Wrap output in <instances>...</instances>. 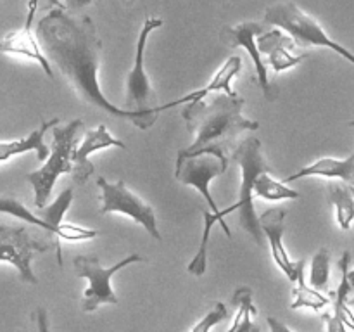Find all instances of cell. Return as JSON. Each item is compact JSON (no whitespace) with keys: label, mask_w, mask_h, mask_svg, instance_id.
I'll use <instances>...</instances> for the list:
<instances>
[{"label":"cell","mask_w":354,"mask_h":332,"mask_svg":"<svg viewBox=\"0 0 354 332\" xmlns=\"http://www.w3.org/2000/svg\"><path fill=\"white\" fill-rule=\"evenodd\" d=\"M37 38L48 61L54 62L80 100L111 116L130 120L140 130L152 128L161 113L159 107L121 109L100 90L102 44L90 17L73 16L62 7H55L38 21Z\"/></svg>","instance_id":"1"},{"label":"cell","mask_w":354,"mask_h":332,"mask_svg":"<svg viewBox=\"0 0 354 332\" xmlns=\"http://www.w3.org/2000/svg\"><path fill=\"white\" fill-rule=\"evenodd\" d=\"M245 100L235 95H218L206 104L204 100L189 102L182 111L187 130L196 135V140L183 149V152H196L201 149L214 147L228 152L244 131H256L259 123L242 116Z\"/></svg>","instance_id":"2"},{"label":"cell","mask_w":354,"mask_h":332,"mask_svg":"<svg viewBox=\"0 0 354 332\" xmlns=\"http://www.w3.org/2000/svg\"><path fill=\"white\" fill-rule=\"evenodd\" d=\"M83 130L85 124L82 120H73L66 127H54L52 130V149L45 165L26 175V180L35 190L37 210L47 206L59 176L73 172V154L80 144V133Z\"/></svg>","instance_id":"3"},{"label":"cell","mask_w":354,"mask_h":332,"mask_svg":"<svg viewBox=\"0 0 354 332\" xmlns=\"http://www.w3.org/2000/svg\"><path fill=\"white\" fill-rule=\"evenodd\" d=\"M235 165L241 168V187H239V201L235 208L239 211L241 227L254 239L258 246H265L266 237L263 234L259 214L254 210V180L261 172L268 169L263 156V147L259 138L249 137L242 140L232 152Z\"/></svg>","instance_id":"4"},{"label":"cell","mask_w":354,"mask_h":332,"mask_svg":"<svg viewBox=\"0 0 354 332\" xmlns=\"http://www.w3.org/2000/svg\"><path fill=\"white\" fill-rule=\"evenodd\" d=\"M265 23L270 26H275L289 33L294 38L297 47H325L334 50L346 61L354 64V54L351 50L341 45L339 42H334L324 28L317 23L311 16H308L303 9L297 7V3L290 2H279L273 3L266 9Z\"/></svg>","instance_id":"5"},{"label":"cell","mask_w":354,"mask_h":332,"mask_svg":"<svg viewBox=\"0 0 354 332\" xmlns=\"http://www.w3.org/2000/svg\"><path fill=\"white\" fill-rule=\"evenodd\" d=\"M228 168V152L221 149L206 147L196 152L180 151L176 156L175 176L178 182L194 187L199 190L201 196L206 199L207 206L213 213H221L216 201L213 199L209 190V183L216 176H221Z\"/></svg>","instance_id":"6"},{"label":"cell","mask_w":354,"mask_h":332,"mask_svg":"<svg viewBox=\"0 0 354 332\" xmlns=\"http://www.w3.org/2000/svg\"><path fill=\"white\" fill-rule=\"evenodd\" d=\"M145 261L144 256L140 255H128L127 258H123L121 261H118L116 265L109 266V268H104L100 265L99 258L97 256H76L75 258V270L80 277H85L88 280V287H86L85 294H83L82 299V311L85 313H92L95 311L100 304H118L116 293L113 289V279L114 273H118L120 270L127 268L128 265H133V263H142Z\"/></svg>","instance_id":"7"},{"label":"cell","mask_w":354,"mask_h":332,"mask_svg":"<svg viewBox=\"0 0 354 332\" xmlns=\"http://www.w3.org/2000/svg\"><path fill=\"white\" fill-rule=\"evenodd\" d=\"M97 185L100 189V201H102L100 213L127 214V216L133 218L137 223H140L151 237H154L156 241H161L162 237L158 228V221H156L154 208L145 203L138 194H135L127 182H123V180L109 182V180L100 176V178H97Z\"/></svg>","instance_id":"8"},{"label":"cell","mask_w":354,"mask_h":332,"mask_svg":"<svg viewBox=\"0 0 354 332\" xmlns=\"http://www.w3.org/2000/svg\"><path fill=\"white\" fill-rule=\"evenodd\" d=\"M50 248L48 242L40 241L26 227H10L0 223V261L10 263L19 272L21 280L38 284L31 261L35 255L45 252Z\"/></svg>","instance_id":"9"},{"label":"cell","mask_w":354,"mask_h":332,"mask_svg":"<svg viewBox=\"0 0 354 332\" xmlns=\"http://www.w3.org/2000/svg\"><path fill=\"white\" fill-rule=\"evenodd\" d=\"M162 26V19L159 17H147L142 28L137 40V50H135L133 68L130 69L127 76V109H149L152 107V100L156 99V93L152 90L151 80L145 71V47H147L149 35L152 30Z\"/></svg>","instance_id":"10"},{"label":"cell","mask_w":354,"mask_h":332,"mask_svg":"<svg viewBox=\"0 0 354 332\" xmlns=\"http://www.w3.org/2000/svg\"><path fill=\"white\" fill-rule=\"evenodd\" d=\"M286 210H266L259 214V223H261L263 234H265L266 241H268L270 249H272V256L275 265L282 270L287 275L290 282H296L301 272H304L306 263L304 259L299 261H292L287 252L286 246H283V234H286Z\"/></svg>","instance_id":"11"},{"label":"cell","mask_w":354,"mask_h":332,"mask_svg":"<svg viewBox=\"0 0 354 332\" xmlns=\"http://www.w3.org/2000/svg\"><path fill=\"white\" fill-rule=\"evenodd\" d=\"M266 28L263 24L254 23V21H245V23L237 24V26H228L225 28L223 38L228 42L230 47H244L248 50V54L251 55L252 62H254L256 73H258V82L261 86L263 93L268 100L277 99V90L273 89V85L270 83L268 78V69L266 64L261 59V50L258 47V35H261Z\"/></svg>","instance_id":"12"},{"label":"cell","mask_w":354,"mask_h":332,"mask_svg":"<svg viewBox=\"0 0 354 332\" xmlns=\"http://www.w3.org/2000/svg\"><path fill=\"white\" fill-rule=\"evenodd\" d=\"M107 147H121L127 149V145L121 140L114 138L106 128V124H99L93 130H86L83 135V140L76 145L75 154H73V172L71 176L76 183H86V180L95 173V166L90 161L88 156L95 151Z\"/></svg>","instance_id":"13"},{"label":"cell","mask_w":354,"mask_h":332,"mask_svg":"<svg viewBox=\"0 0 354 332\" xmlns=\"http://www.w3.org/2000/svg\"><path fill=\"white\" fill-rule=\"evenodd\" d=\"M35 9H37V0H31L30 10H28L26 24H24L21 30L7 33L6 37L0 40V52H3V54L24 55V57L28 59H33L35 62H38V64L41 66L45 75L52 78V76H54V71H52V62L48 61V57L45 55L38 38L31 33V21H33Z\"/></svg>","instance_id":"14"},{"label":"cell","mask_w":354,"mask_h":332,"mask_svg":"<svg viewBox=\"0 0 354 332\" xmlns=\"http://www.w3.org/2000/svg\"><path fill=\"white\" fill-rule=\"evenodd\" d=\"M256 42L261 54L268 55V62L275 73L294 68L308 57V55L294 54L292 48L296 47V42L289 33H283L280 28L265 30L261 35H258Z\"/></svg>","instance_id":"15"},{"label":"cell","mask_w":354,"mask_h":332,"mask_svg":"<svg viewBox=\"0 0 354 332\" xmlns=\"http://www.w3.org/2000/svg\"><path fill=\"white\" fill-rule=\"evenodd\" d=\"M241 68H242V59L239 57V55H230V57L223 62V66L218 69L216 75L213 76V80H211L206 86L187 93V95H183L182 99H176V100H171V102H168V104H162V106H158L159 111L171 109V107L182 106V104L204 100L206 97H209V93H213V92H225L227 95H232V97L239 95L235 90H232V80H234L235 76L241 73Z\"/></svg>","instance_id":"16"},{"label":"cell","mask_w":354,"mask_h":332,"mask_svg":"<svg viewBox=\"0 0 354 332\" xmlns=\"http://www.w3.org/2000/svg\"><path fill=\"white\" fill-rule=\"evenodd\" d=\"M306 176H324V178H339L348 185L354 187V152L346 159L335 158H320L318 161L304 166L299 172L292 173L283 180V183L294 182V180L306 178Z\"/></svg>","instance_id":"17"},{"label":"cell","mask_w":354,"mask_h":332,"mask_svg":"<svg viewBox=\"0 0 354 332\" xmlns=\"http://www.w3.org/2000/svg\"><path fill=\"white\" fill-rule=\"evenodd\" d=\"M59 118H54V120L44 121L40 124V128L31 131L28 137L24 138H17V140H10V142H0V163L2 161H9L12 156L17 154H24V152L35 151L37 152V159L38 161H45L50 154V149L45 145L44 137L47 133V130L54 128L55 124H59Z\"/></svg>","instance_id":"18"},{"label":"cell","mask_w":354,"mask_h":332,"mask_svg":"<svg viewBox=\"0 0 354 332\" xmlns=\"http://www.w3.org/2000/svg\"><path fill=\"white\" fill-rule=\"evenodd\" d=\"M234 211H237L235 204H232L230 208H225V210H221V213H213V211H207L206 208H201V213H203V216H204V232H203V237H201L199 249H197L196 256H194L192 261H190L189 266H187V270H189L192 275L203 277L204 273H206L207 244H209V235H211V230H213L214 225L220 223L221 228L225 230V234H227V237L232 239V232H230V228H228L227 221H225V216L230 213H234Z\"/></svg>","instance_id":"19"},{"label":"cell","mask_w":354,"mask_h":332,"mask_svg":"<svg viewBox=\"0 0 354 332\" xmlns=\"http://www.w3.org/2000/svg\"><path fill=\"white\" fill-rule=\"evenodd\" d=\"M73 201V189H64L57 197L54 199V203L47 204L44 208H38L37 214L41 216V220L47 223L48 234L54 235V248H55V256H57V265L62 266V251H61V242H59V235H61V225L64 223L62 218H64L66 211L71 206Z\"/></svg>","instance_id":"20"},{"label":"cell","mask_w":354,"mask_h":332,"mask_svg":"<svg viewBox=\"0 0 354 332\" xmlns=\"http://www.w3.org/2000/svg\"><path fill=\"white\" fill-rule=\"evenodd\" d=\"M232 304L237 308L234 322L227 332H261L254 317L258 315V308L252 303V289L251 287H239L232 296Z\"/></svg>","instance_id":"21"},{"label":"cell","mask_w":354,"mask_h":332,"mask_svg":"<svg viewBox=\"0 0 354 332\" xmlns=\"http://www.w3.org/2000/svg\"><path fill=\"white\" fill-rule=\"evenodd\" d=\"M349 261H351V255L349 251H346L342 255L341 261H339V268H341V284H339L337 290H335L332 296H334V313L348 325L351 331H354V311L348 304L349 293H351L353 286L349 282Z\"/></svg>","instance_id":"22"},{"label":"cell","mask_w":354,"mask_h":332,"mask_svg":"<svg viewBox=\"0 0 354 332\" xmlns=\"http://www.w3.org/2000/svg\"><path fill=\"white\" fill-rule=\"evenodd\" d=\"M328 203L335 208L339 227L342 230H349L354 221V194L351 187L342 185V183H330Z\"/></svg>","instance_id":"23"},{"label":"cell","mask_w":354,"mask_h":332,"mask_svg":"<svg viewBox=\"0 0 354 332\" xmlns=\"http://www.w3.org/2000/svg\"><path fill=\"white\" fill-rule=\"evenodd\" d=\"M254 196L261 197L265 201H287L297 199L299 192L290 189L287 183L275 180L270 175L268 169H265L254 180Z\"/></svg>","instance_id":"24"},{"label":"cell","mask_w":354,"mask_h":332,"mask_svg":"<svg viewBox=\"0 0 354 332\" xmlns=\"http://www.w3.org/2000/svg\"><path fill=\"white\" fill-rule=\"evenodd\" d=\"M294 284H296V286H294L292 304H290V308H292V310H299V308H310V310L318 311L330 303V299H328L327 296H324L320 290L315 289V287H311V286H308L306 279H304V272L299 273V277H297V280Z\"/></svg>","instance_id":"25"},{"label":"cell","mask_w":354,"mask_h":332,"mask_svg":"<svg viewBox=\"0 0 354 332\" xmlns=\"http://www.w3.org/2000/svg\"><path fill=\"white\" fill-rule=\"evenodd\" d=\"M0 213H6L14 218H19V220L28 221V223L31 225H37V227H40L41 230L48 232L47 223L41 220V216H38L37 213L28 210V208L14 196H0Z\"/></svg>","instance_id":"26"},{"label":"cell","mask_w":354,"mask_h":332,"mask_svg":"<svg viewBox=\"0 0 354 332\" xmlns=\"http://www.w3.org/2000/svg\"><path fill=\"white\" fill-rule=\"evenodd\" d=\"M328 280H330V251L322 248L311 261L310 284L315 289L325 290L328 287Z\"/></svg>","instance_id":"27"},{"label":"cell","mask_w":354,"mask_h":332,"mask_svg":"<svg viewBox=\"0 0 354 332\" xmlns=\"http://www.w3.org/2000/svg\"><path fill=\"white\" fill-rule=\"evenodd\" d=\"M227 315H228L227 306L218 301V303H214L213 306H211V310L207 311V313L204 315V317L201 318L196 325H194L192 331L190 332H209L214 325H218L220 322H223L225 318H227Z\"/></svg>","instance_id":"28"},{"label":"cell","mask_w":354,"mask_h":332,"mask_svg":"<svg viewBox=\"0 0 354 332\" xmlns=\"http://www.w3.org/2000/svg\"><path fill=\"white\" fill-rule=\"evenodd\" d=\"M324 322L327 325V332H348V325L335 313H325Z\"/></svg>","instance_id":"29"},{"label":"cell","mask_w":354,"mask_h":332,"mask_svg":"<svg viewBox=\"0 0 354 332\" xmlns=\"http://www.w3.org/2000/svg\"><path fill=\"white\" fill-rule=\"evenodd\" d=\"M35 320H37V332H50V324H48V315L45 308H38L35 311Z\"/></svg>","instance_id":"30"},{"label":"cell","mask_w":354,"mask_h":332,"mask_svg":"<svg viewBox=\"0 0 354 332\" xmlns=\"http://www.w3.org/2000/svg\"><path fill=\"white\" fill-rule=\"evenodd\" d=\"M268 327L270 332H292L283 322H280L279 318L275 317H268Z\"/></svg>","instance_id":"31"},{"label":"cell","mask_w":354,"mask_h":332,"mask_svg":"<svg viewBox=\"0 0 354 332\" xmlns=\"http://www.w3.org/2000/svg\"><path fill=\"white\" fill-rule=\"evenodd\" d=\"M93 2H95V0H64V7L68 10H80Z\"/></svg>","instance_id":"32"},{"label":"cell","mask_w":354,"mask_h":332,"mask_svg":"<svg viewBox=\"0 0 354 332\" xmlns=\"http://www.w3.org/2000/svg\"><path fill=\"white\" fill-rule=\"evenodd\" d=\"M348 275H349V282H351V286L354 287V268H353V270H349Z\"/></svg>","instance_id":"33"},{"label":"cell","mask_w":354,"mask_h":332,"mask_svg":"<svg viewBox=\"0 0 354 332\" xmlns=\"http://www.w3.org/2000/svg\"><path fill=\"white\" fill-rule=\"evenodd\" d=\"M48 2H50V3H54V6H55V7H62V9H66V7H64V3L57 2V0H48Z\"/></svg>","instance_id":"34"},{"label":"cell","mask_w":354,"mask_h":332,"mask_svg":"<svg viewBox=\"0 0 354 332\" xmlns=\"http://www.w3.org/2000/svg\"><path fill=\"white\" fill-rule=\"evenodd\" d=\"M348 304L351 306V310L354 311V296L353 297H348Z\"/></svg>","instance_id":"35"},{"label":"cell","mask_w":354,"mask_h":332,"mask_svg":"<svg viewBox=\"0 0 354 332\" xmlns=\"http://www.w3.org/2000/svg\"><path fill=\"white\" fill-rule=\"evenodd\" d=\"M351 124H353V127H354V121H353V123H351Z\"/></svg>","instance_id":"36"}]
</instances>
